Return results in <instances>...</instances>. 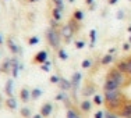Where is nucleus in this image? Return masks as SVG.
Listing matches in <instances>:
<instances>
[{"mask_svg": "<svg viewBox=\"0 0 131 118\" xmlns=\"http://www.w3.org/2000/svg\"><path fill=\"white\" fill-rule=\"evenodd\" d=\"M84 46H85V42H84V40H75V47L77 49H84Z\"/></svg>", "mask_w": 131, "mask_h": 118, "instance_id": "obj_34", "label": "nucleus"}, {"mask_svg": "<svg viewBox=\"0 0 131 118\" xmlns=\"http://www.w3.org/2000/svg\"><path fill=\"white\" fill-rule=\"evenodd\" d=\"M67 24H68V25L71 27V29H73L74 32H78V31L81 29V24H80V22H78V21H77V20H74L73 17L70 18V21H68Z\"/></svg>", "mask_w": 131, "mask_h": 118, "instance_id": "obj_14", "label": "nucleus"}, {"mask_svg": "<svg viewBox=\"0 0 131 118\" xmlns=\"http://www.w3.org/2000/svg\"><path fill=\"white\" fill-rule=\"evenodd\" d=\"M0 45H3V38H2V35H0Z\"/></svg>", "mask_w": 131, "mask_h": 118, "instance_id": "obj_44", "label": "nucleus"}, {"mask_svg": "<svg viewBox=\"0 0 131 118\" xmlns=\"http://www.w3.org/2000/svg\"><path fill=\"white\" fill-rule=\"evenodd\" d=\"M32 118H43L42 115H40V114H35V115H34Z\"/></svg>", "mask_w": 131, "mask_h": 118, "instance_id": "obj_42", "label": "nucleus"}, {"mask_svg": "<svg viewBox=\"0 0 131 118\" xmlns=\"http://www.w3.org/2000/svg\"><path fill=\"white\" fill-rule=\"evenodd\" d=\"M7 46H8V49H10V51L13 53V54H18V53H21V49L14 43L13 38H8L7 39Z\"/></svg>", "mask_w": 131, "mask_h": 118, "instance_id": "obj_9", "label": "nucleus"}, {"mask_svg": "<svg viewBox=\"0 0 131 118\" xmlns=\"http://www.w3.org/2000/svg\"><path fill=\"white\" fill-rule=\"evenodd\" d=\"M46 39H48L49 45L53 49H60V43H61V35L59 28H48L46 31Z\"/></svg>", "mask_w": 131, "mask_h": 118, "instance_id": "obj_2", "label": "nucleus"}, {"mask_svg": "<svg viewBox=\"0 0 131 118\" xmlns=\"http://www.w3.org/2000/svg\"><path fill=\"white\" fill-rule=\"evenodd\" d=\"M113 61V54H105L103 57H102V60H101V65H109V64Z\"/></svg>", "mask_w": 131, "mask_h": 118, "instance_id": "obj_16", "label": "nucleus"}, {"mask_svg": "<svg viewBox=\"0 0 131 118\" xmlns=\"http://www.w3.org/2000/svg\"><path fill=\"white\" fill-rule=\"evenodd\" d=\"M52 111H53V106H52V103H45L40 107V115H42L43 118L45 117H49L52 114Z\"/></svg>", "mask_w": 131, "mask_h": 118, "instance_id": "obj_8", "label": "nucleus"}, {"mask_svg": "<svg viewBox=\"0 0 131 118\" xmlns=\"http://www.w3.org/2000/svg\"><path fill=\"white\" fill-rule=\"evenodd\" d=\"M106 78L113 79L114 82H117L118 85H120V88H123V86H126L127 83H128V81H127V76L124 75L123 72H120V71H118L116 67H112L110 70H109V72H107V75H106Z\"/></svg>", "mask_w": 131, "mask_h": 118, "instance_id": "obj_3", "label": "nucleus"}, {"mask_svg": "<svg viewBox=\"0 0 131 118\" xmlns=\"http://www.w3.org/2000/svg\"><path fill=\"white\" fill-rule=\"evenodd\" d=\"M42 90H40L39 88H34L32 90H31V99H32V100H38V99L40 97V96H42Z\"/></svg>", "mask_w": 131, "mask_h": 118, "instance_id": "obj_18", "label": "nucleus"}, {"mask_svg": "<svg viewBox=\"0 0 131 118\" xmlns=\"http://www.w3.org/2000/svg\"><path fill=\"white\" fill-rule=\"evenodd\" d=\"M68 2H71V3H73V2H74V0H68Z\"/></svg>", "mask_w": 131, "mask_h": 118, "instance_id": "obj_47", "label": "nucleus"}, {"mask_svg": "<svg viewBox=\"0 0 131 118\" xmlns=\"http://www.w3.org/2000/svg\"><path fill=\"white\" fill-rule=\"evenodd\" d=\"M86 6H93V0H85Z\"/></svg>", "mask_w": 131, "mask_h": 118, "instance_id": "obj_40", "label": "nucleus"}, {"mask_svg": "<svg viewBox=\"0 0 131 118\" xmlns=\"http://www.w3.org/2000/svg\"><path fill=\"white\" fill-rule=\"evenodd\" d=\"M46 60H48V51H46V50L38 51L35 54V57H34V63H35V64H43Z\"/></svg>", "mask_w": 131, "mask_h": 118, "instance_id": "obj_7", "label": "nucleus"}, {"mask_svg": "<svg viewBox=\"0 0 131 118\" xmlns=\"http://www.w3.org/2000/svg\"><path fill=\"white\" fill-rule=\"evenodd\" d=\"M64 99H66V96H64V95H61V93L56 96V100H64Z\"/></svg>", "mask_w": 131, "mask_h": 118, "instance_id": "obj_38", "label": "nucleus"}, {"mask_svg": "<svg viewBox=\"0 0 131 118\" xmlns=\"http://www.w3.org/2000/svg\"><path fill=\"white\" fill-rule=\"evenodd\" d=\"M127 76H128V78H131V56L128 58H127Z\"/></svg>", "mask_w": 131, "mask_h": 118, "instance_id": "obj_31", "label": "nucleus"}, {"mask_svg": "<svg viewBox=\"0 0 131 118\" xmlns=\"http://www.w3.org/2000/svg\"><path fill=\"white\" fill-rule=\"evenodd\" d=\"M38 43H39V38H38V36H31V38L28 39V45H31V46L38 45Z\"/></svg>", "mask_w": 131, "mask_h": 118, "instance_id": "obj_30", "label": "nucleus"}, {"mask_svg": "<svg viewBox=\"0 0 131 118\" xmlns=\"http://www.w3.org/2000/svg\"><path fill=\"white\" fill-rule=\"evenodd\" d=\"M6 104H7V107L10 108V110H15V108H17V100H15L13 96H10V97L6 100Z\"/></svg>", "mask_w": 131, "mask_h": 118, "instance_id": "obj_17", "label": "nucleus"}, {"mask_svg": "<svg viewBox=\"0 0 131 118\" xmlns=\"http://www.w3.org/2000/svg\"><path fill=\"white\" fill-rule=\"evenodd\" d=\"M93 118H105V113H103V111H101V110L96 111L95 115H93Z\"/></svg>", "mask_w": 131, "mask_h": 118, "instance_id": "obj_35", "label": "nucleus"}, {"mask_svg": "<svg viewBox=\"0 0 131 118\" xmlns=\"http://www.w3.org/2000/svg\"><path fill=\"white\" fill-rule=\"evenodd\" d=\"M29 3H36V2H39V0H28Z\"/></svg>", "mask_w": 131, "mask_h": 118, "instance_id": "obj_43", "label": "nucleus"}, {"mask_svg": "<svg viewBox=\"0 0 131 118\" xmlns=\"http://www.w3.org/2000/svg\"><path fill=\"white\" fill-rule=\"evenodd\" d=\"M128 32H131V27H128Z\"/></svg>", "mask_w": 131, "mask_h": 118, "instance_id": "obj_46", "label": "nucleus"}, {"mask_svg": "<svg viewBox=\"0 0 131 118\" xmlns=\"http://www.w3.org/2000/svg\"><path fill=\"white\" fill-rule=\"evenodd\" d=\"M91 65H92V61L89 60V58H85V60L81 63V67H82L84 70H88V68H91Z\"/></svg>", "mask_w": 131, "mask_h": 118, "instance_id": "obj_27", "label": "nucleus"}, {"mask_svg": "<svg viewBox=\"0 0 131 118\" xmlns=\"http://www.w3.org/2000/svg\"><path fill=\"white\" fill-rule=\"evenodd\" d=\"M66 118H81L78 114L75 113L74 110H71V108H68L67 110V114H66Z\"/></svg>", "mask_w": 131, "mask_h": 118, "instance_id": "obj_24", "label": "nucleus"}, {"mask_svg": "<svg viewBox=\"0 0 131 118\" xmlns=\"http://www.w3.org/2000/svg\"><path fill=\"white\" fill-rule=\"evenodd\" d=\"M82 93H84V96H91V95L95 93V88H93V86H86Z\"/></svg>", "mask_w": 131, "mask_h": 118, "instance_id": "obj_26", "label": "nucleus"}, {"mask_svg": "<svg viewBox=\"0 0 131 118\" xmlns=\"http://www.w3.org/2000/svg\"><path fill=\"white\" fill-rule=\"evenodd\" d=\"M89 39H91V47H93V46H95V42H96V29L89 31Z\"/></svg>", "mask_w": 131, "mask_h": 118, "instance_id": "obj_22", "label": "nucleus"}, {"mask_svg": "<svg viewBox=\"0 0 131 118\" xmlns=\"http://www.w3.org/2000/svg\"><path fill=\"white\" fill-rule=\"evenodd\" d=\"M59 85H60V89L61 90H70L73 86H71V81H67L64 78L60 79V82H59Z\"/></svg>", "mask_w": 131, "mask_h": 118, "instance_id": "obj_13", "label": "nucleus"}, {"mask_svg": "<svg viewBox=\"0 0 131 118\" xmlns=\"http://www.w3.org/2000/svg\"><path fill=\"white\" fill-rule=\"evenodd\" d=\"M53 2H57V0H53Z\"/></svg>", "mask_w": 131, "mask_h": 118, "instance_id": "obj_48", "label": "nucleus"}, {"mask_svg": "<svg viewBox=\"0 0 131 118\" xmlns=\"http://www.w3.org/2000/svg\"><path fill=\"white\" fill-rule=\"evenodd\" d=\"M117 114L121 118H131V101H126L121 106V108L118 110Z\"/></svg>", "mask_w": 131, "mask_h": 118, "instance_id": "obj_5", "label": "nucleus"}, {"mask_svg": "<svg viewBox=\"0 0 131 118\" xmlns=\"http://www.w3.org/2000/svg\"><path fill=\"white\" fill-rule=\"evenodd\" d=\"M103 101H105L103 96H101V95H93V103H95V104L101 106V104H103Z\"/></svg>", "mask_w": 131, "mask_h": 118, "instance_id": "obj_23", "label": "nucleus"}, {"mask_svg": "<svg viewBox=\"0 0 131 118\" xmlns=\"http://www.w3.org/2000/svg\"><path fill=\"white\" fill-rule=\"evenodd\" d=\"M74 31L71 29V27L68 25V24H66V25L61 27V29H60V35H61V39H64V42L66 43H70L71 42V39H73V36H74Z\"/></svg>", "mask_w": 131, "mask_h": 118, "instance_id": "obj_4", "label": "nucleus"}, {"mask_svg": "<svg viewBox=\"0 0 131 118\" xmlns=\"http://www.w3.org/2000/svg\"><path fill=\"white\" fill-rule=\"evenodd\" d=\"M128 2H131V0H128Z\"/></svg>", "mask_w": 131, "mask_h": 118, "instance_id": "obj_49", "label": "nucleus"}, {"mask_svg": "<svg viewBox=\"0 0 131 118\" xmlns=\"http://www.w3.org/2000/svg\"><path fill=\"white\" fill-rule=\"evenodd\" d=\"M13 85H14V81L13 79H8L7 82H6V86H4V92L6 95L10 97V96H13Z\"/></svg>", "mask_w": 131, "mask_h": 118, "instance_id": "obj_11", "label": "nucleus"}, {"mask_svg": "<svg viewBox=\"0 0 131 118\" xmlns=\"http://www.w3.org/2000/svg\"><path fill=\"white\" fill-rule=\"evenodd\" d=\"M91 108H92V101L84 100L82 103H81V110H82L84 113H88V111H91Z\"/></svg>", "mask_w": 131, "mask_h": 118, "instance_id": "obj_19", "label": "nucleus"}, {"mask_svg": "<svg viewBox=\"0 0 131 118\" xmlns=\"http://www.w3.org/2000/svg\"><path fill=\"white\" fill-rule=\"evenodd\" d=\"M105 118H121L120 115H118V114H116L114 113V111H106L105 113Z\"/></svg>", "mask_w": 131, "mask_h": 118, "instance_id": "obj_28", "label": "nucleus"}, {"mask_svg": "<svg viewBox=\"0 0 131 118\" xmlns=\"http://www.w3.org/2000/svg\"><path fill=\"white\" fill-rule=\"evenodd\" d=\"M117 18H118V20H123V18H124V11L118 10L117 11Z\"/></svg>", "mask_w": 131, "mask_h": 118, "instance_id": "obj_37", "label": "nucleus"}, {"mask_svg": "<svg viewBox=\"0 0 131 118\" xmlns=\"http://www.w3.org/2000/svg\"><path fill=\"white\" fill-rule=\"evenodd\" d=\"M121 47H123L124 51H128L130 49H131V45H130L128 42H126V43H123V46H121Z\"/></svg>", "mask_w": 131, "mask_h": 118, "instance_id": "obj_36", "label": "nucleus"}, {"mask_svg": "<svg viewBox=\"0 0 131 118\" xmlns=\"http://www.w3.org/2000/svg\"><path fill=\"white\" fill-rule=\"evenodd\" d=\"M73 18H74V20H77L78 22H81V21L84 20V11L82 10H74Z\"/></svg>", "mask_w": 131, "mask_h": 118, "instance_id": "obj_20", "label": "nucleus"}, {"mask_svg": "<svg viewBox=\"0 0 131 118\" xmlns=\"http://www.w3.org/2000/svg\"><path fill=\"white\" fill-rule=\"evenodd\" d=\"M57 54H59V58H60V60H67V58H68V54H67V51H66L64 50V49H59V53H57Z\"/></svg>", "mask_w": 131, "mask_h": 118, "instance_id": "obj_25", "label": "nucleus"}, {"mask_svg": "<svg viewBox=\"0 0 131 118\" xmlns=\"http://www.w3.org/2000/svg\"><path fill=\"white\" fill-rule=\"evenodd\" d=\"M52 18H53L54 21H57V22H59V21L61 20V11L59 10V8L54 7V8L52 10Z\"/></svg>", "mask_w": 131, "mask_h": 118, "instance_id": "obj_21", "label": "nucleus"}, {"mask_svg": "<svg viewBox=\"0 0 131 118\" xmlns=\"http://www.w3.org/2000/svg\"><path fill=\"white\" fill-rule=\"evenodd\" d=\"M21 115H23L24 118H29V117H31V110H29L28 107L21 108Z\"/></svg>", "mask_w": 131, "mask_h": 118, "instance_id": "obj_29", "label": "nucleus"}, {"mask_svg": "<svg viewBox=\"0 0 131 118\" xmlns=\"http://www.w3.org/2000/svg\"><path fill=\"white\" fill-rule=\"evenodd\" d=\"M20 99L24 101V103L29 101V99H31V90H28L27 88H23L20 90Z\"/></svg>", "mask_w": 131, "mask_h": 118, "instance_id": "obj_10", "label": "nucleus"}, {"mask_svg": "<svg viewBox=\"0 0 131 118\" xmlns=\"http://www.w3.org/2000/svg\"><path fill=\"white\" fill-rule=\"evenodd\" d=\"M103 99H105V103H106V106H107L109 111L120 110L121 106L126 103L124 96H123V93L120 92V89H118V90H107V92H105Z\"/></svg>", "mask_w": 131, "mask_h": 118, "instance_id": "obj_1", "label": "nucleus"}, {"mask_svg": "<svg viewBox=\"0 0 131 118\" xmlns=\"http://www.w3.org/2000/svg\"><path fill=\"white\" fill-rule=\"evenodd\" d=\"M53 3H54V7H56V8H59L60 11H63V8H64L63 0H57V2H53Z\"/></svg>", "mask_w": 131, "mask_h": 118, "instance_id": "obj_32", "label": "nucleus"}, {"mask_svg": "<svg viewBox=\"0 0 131 118\" xmlns=\"http://www.w3.org/2000/svg\"><path fill=\"white\" fill-rule=\"evenodd\" d=\"M114 51H116V47H113V49H109V54H113Z\"/></svg>", "mask_w": 131, "mask_h": 118, "instance_id": "obj_41", "label": "nucleus"}, {"mask_svg": "<svg viewBox=\"0 0 131 118\" xmlns=\"http://www.w3.org/2000/svg\"><path fill=\"white\" fill-rule=\"evenodd\" d=\"M128 43H130V45H131V35L128 36Z\"/></svg>", "mask_w": 131, "mask_h": 118, "instance_id": "obj_45", "label": "nucleus"}, {"mask_svg": "<svg viewBox=\"0 0 131 118\" xmlns=\"http://www.w3.org/2000/svg\"><path fill=\"white\" fill-rule=\"evenodd\" d=\"M120 89V85H118L117 82H114L113 79H109L106 78L105 83H103V90L107 92V90H118Z\"/></svg>", "mask_w": 131, "mask_h": 118, "instance_id": "obj_6", "label": "nucleus"}, {"mask_svg": "<svg viewBox=\"0 0 131 118\" xmlns=\"http://www.w3.org/2000/svg\"><path fill=\"white\" fill-rule=\"evenodd\" d=\"M80 81H81V74L80 72H74L73 78H71V86H73V88H77L78 83H80Z\"/></svg>", "mask_w": 131, "mask_h": 118, "instance_id": "obj_15", "label": "nucleus"}, {"mask_svg": "<svg viewBox=\"0 0 131 118\" xmlns=\"http://www.w3.org/2000/svg\"><path fill=\"white\" fill-rule=\"evenodd\" d=\"M116 68L120 72H123L124 75H127V61L126 60H120V61H117V64H116Z\"/></svg>", "mask_w": 131, "mask_h": 118, "instance_id": "obj_12", "label": "nucleus"}, {"mask_svg": "<svg viewBox=\"0 0 131 118\" xmlns=\"http://www.w3.org/2000/svg\"><path fill=\"white\" fill-rule=\"evenodd\" d=\"M107 2H109V4H110V6H114V4H117L118 0H107Z\"/></svg>", "mask_w": 131, "mask_h": 118, "instance_id": "obj_39", "label": "nucleus"}, {"mask_svg": "<svg viewBox=\"0 0 131 118\" xmlns=\"http://www.w3.org/2000/svg\"><path fill=\"white\" fill-rule=\"evenodd\" d=\"M60 76H59V75H52L50 76V82L52 83H59V82H60Z\"/></svg>", "mask_w": 131, "mask_h": 118, "instance_id": "obj_33", "label": "nucleus"}]
</instances>
